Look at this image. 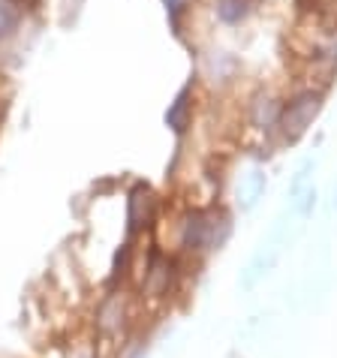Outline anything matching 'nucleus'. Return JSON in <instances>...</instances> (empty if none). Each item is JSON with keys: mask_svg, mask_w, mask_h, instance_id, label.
Masks as SVG:
<instances>
[{"mask_svg": "<svg viewBox=\"0 0 337 358\" xmlns=\"http://www.w3.org/2000/svg\"><path fill=\"white\" fill-rule=\"evenodd\" d=\"M133 325V304L121 289H108L94 313V341L96 346H117L127 341Z\"/></svg>", "mask_w": 337, "mask_h": 358, "instance_id": "nucleus-1", "label": "nucleus"}, {"mask_svg": "<svg viewBox=\"0 0 337 358\" xmlns=\"http://www.w3.org/2000/svg\"><path fill=\"white\" fill-rule=\"evenodd\" d=\"M178 280H181V268H178V259L168 253L151 250L145 262V274H142V298L145 301H166L172 298V292L178 289Z\"/></svg>", "mask_w": 337, "mask_h": 358, "instance_id": "nucleus-2", "label": "nucleus"}]
</instances>
